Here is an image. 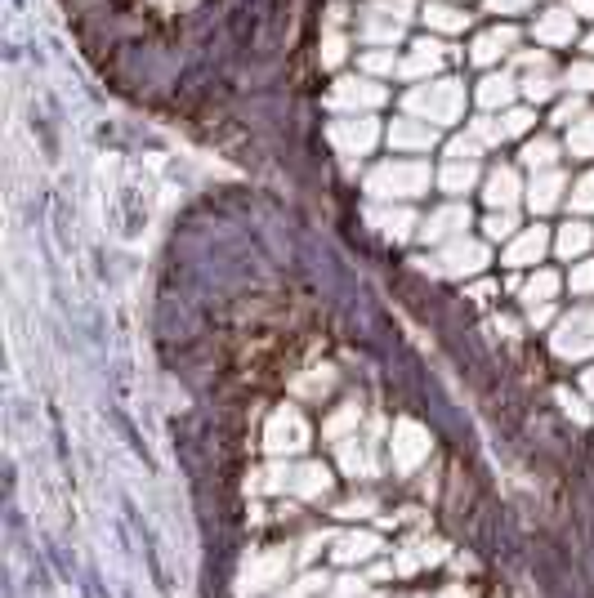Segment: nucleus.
Listing matches in <instances>:
<instances>
[{"mask_svg": "<svg viewBox=\"0 0 594 598\" xmlns=\"http://www.w3.org/2000/svg\"><path fill=\"white\" fill-rule=\"evenodd\" d=\"M268 482L264 487H273V491H295V496H304V500H318V496H327V487H331V474L322 465H300V469H273V474H264Z\"/></svg>", "mask_w": 594, "mask_h": 598, "instance_id": "1", "label": "nucleus"}, {"mask_svg": "<svg viewBox=\"0 0 594 598\" xmlns=\"http://www.w3.org/2000/svg\"><path fill=\"white\" fill-rule=\"evenodd\" d=\"M282 576H286V549H260V554H251V563L242 567V585L251 594L273 590Z\"/></svg>", "mask_w": 594, "mask_h": 598, "instance_id": "2", "label": "nucleus"}, {"mask_svg": "<svg viewBox=\"0 0 594 598\" xmlns=\"http://www.w3.org/2000/svg\"><path fill=\"white\" fill-rule=\"evenodd\" d=\"M425 456H429V433L420 429V424L402 420L398 429H394V465L407 474V469H416Z\"/></svg>", "mask_w": 594, "mask_h": 598, "instance_id": "3", "label": "nucleus"}, {"mask_svg": "<svg viewBox=\"0 0 594 598\" xmlns=\"http://www.w3.org/2000/svg\"><path fill=\"white\" fill-rule=\"evenodd\" d=\"M268 451H277V456H282V451H300L304 442H309V429H304V420L295 416V411H277L273 420H268Z\"/></svg>", "mask_w": 594, "mask_h": 598, "instance_id": "4", "label": "nucleus"}, {"mask_svg": "<svg viewBox=\"0 0 594 598\" xmlns=\"http://www.w3.org/2000/svg\"><path fill=\"white\" fill-rule=\"evenodd\" d=\"M380 549L376 536H340L335 540V558L340 563H362V558H371Z\"/></svg>", "mask_w": 594, "mask_h": 598, "instance_id": "5", "label": "nucleus"}, {"mask_svg": "<svg viewBox=\"0 0 594 598\" xmlns=\"http://www.w3.org/2000/svg\"><path fill=\"white\" fill-rule=\"evenodd\" d=\"M353 442H358V438H353ZM353 442H340V456H344V469H349V474L353 478H367L371 474V460H367V451H362V447H353Z\"/></svg>", "mask_w": 594, "mask_h": 598, "instance_id": "6", "label": "nucleus"}, {"mask_svg": "<svg viewBox=\"0 0 594 598\" xmlns=\"http://www.w3.org/2000/svg\"><path fill=\"white\" fill-rule=\"evenodd\" d=\"M541 250H545V233H541V228H536V233H528V237L519 241V246L510 250V264H528V259H536V255H541Z\"/></svg>", "mask_w": 594, "mask_h": 598, "instance_id": "7", "label": "nucleus"}, {"mask_svg": "<svg viewBox=\"0 0 594 598\" xmlns=\"http://www.w3.org/2000/svg\"><path fill=\"white\" fill-rule=\"evenodd\" d=\"M572 286H577V291H594V268L590 264L577 268V273H572Z\"/></svg>", "mask_w": 594, "mask_h": 598, "instance_id": "8", "label": "nucleus"}, {"mask_svg": "<svg viewBox=\"0 0 594 598\" xmlns=\"http://www.w3.org/2000/svg\"><path fill=\"white\" fill-rule=\"evenodd\" d=\"M590 389H594V371H590Z\"/></svg>", "mask_w": 594, "mask_h": 598, "instance_id": "9", "label": "nucleus"}]
</instances>
